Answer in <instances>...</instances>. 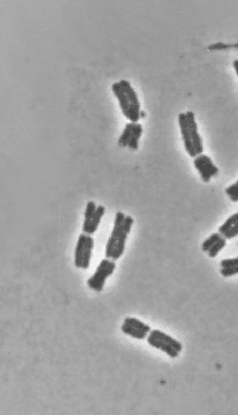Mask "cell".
I'll list each match as a JSON object with an SVG mask.
<instances>
[{"label": "cell", "instance_id": "cell-17", "mask_svg": "<svg viewBox=\"0 0 238 415\" xmlns=\"http://www.w3.org/2000/svg\"><path fill=\"white\" fill-rule=\"evenodd\" d=\"M223 237L219 233H212L207 239H205L202 243V250L204 253H208V251L213 247V245Z\"/></svg>", "mask_w": 238, "mask_h": 415}, {"label": "cell", "instance_id": "cell-1", "mask_svg": "<svg viewBox=\"0 0 238 415\" xmlns=\"http://www.w3.org/2000/svg\"><path fill=\"white\" fill-rule=\"evenodd\" d=\"M147 342L152 348L163 352L171 359L178 358L184 348L181 342L159 329H152L147 337Z\"/></svg>", "mask_w": 238, "mask_h": 415}, {"label": "cell", "instance_id": "cell-12", "mask_svg": "<svg viewBox=\"0 0 238 415\" xmlns=\"http://www.w3.org/2000/svg\"><path fill=\"white\" fill-rule=\"evenodd\" d=\"M119 83L124 89L131 109L138 112V113H141L140 112V104H139V99H138L137 94H136V91L133 89V87L131 86L129 81H126V80H121Z\"/></svg>", "mask_w": 238, "mask_h": 415}, {"label": "cell", "instance_id": "cell-16", "mask_svg": "<svg viewBox=\"0 0 238 415\" xmlns=\"http://www.w3.org/2000/svg\"><path fill=\"white\" fill-rule=\"evenodd\" d=\"M135 123H129L124 128V131L122 133L121 136L119 138L118 145L121 147H126L129 145L131 135L133 133V126Z\"/></svg>", "mask_w": 238, "mask_h": 415}, {"label": "cell", "instance_id": "cell-14", "mask_svg": "<svg viewBox=\"0 0 238 415\" xmlns=\"http://www.w3.org/2000/svg\"><path fill=\"white\" fill-rule=\"evenodd\" d=\"M105 214V207L102 205H99L97 207L95 214H94V218L92 219V223L90 225L89 230H88L87 234L92 235L97 232V229L99 227L100 223H101V219Z\"/></svg>", "mask_w": 238, "mask_h": 415}, {"label": "cell", "instance_id": "cell-3", "mask_svg": "<svg viewBox=\"0 0 238 415\" xmlns=\"http://www.w3.org/2000/svg\"><path fill=\"white\" fill-rule=\"evenodd\" d=\"M116 268L117 265L115 263V261L106 258L101 260V262L96 268L95 272L87 281L88 288L95 292L102 291L106 281L113 275Z\"/></svg>", "mask_w": 238, "mask_h": 415}, {"label": "cell", "instance_id": "cell-19", "mask_svg": "<svg viewBox=\"0 0 238 415\" xmlns=\"http://www.w3.org/2000/svg\"><path fill=\"white\" fill-rule=\"evenodd\" d=\"M226 195L229 197V200H231L233 203H237L238 202V181H236L234 184L229 185V187L225 190Z\"/></svg>", "mask_w": 238, "mask_h": 415}, {"label": "cell", "instance_id": "cell-10", "mask_svg": "<svg viewBox=\"0 0 238 415\" xmlns=\"http://www.w3.org/2000/svg\"><path fill=\"white\" fill-rule=\"evenodd\" d=\"M186 117H187L189 130H190L191 139H192L193 145H194V149H195L197 155L198 156V155L203 154L204 149H203L202 136L199 132H198V124L196 122L195 115H194V112L187 111L186 113Z\"/></svg>", "mask_w": 238, "mask_h": 415}, {"label": "cell", "instance_id": "cell-6", "mask_svg": "<svg viewBox=\"0 0 238 415\" xmlns=\"http://www.w3.org/2000/svg\"><path fill=\"white\" fill-rule=\"evenodd\" d=\"M112 91H113V94L118 100L122 113H124V115L132 123L137 124V122L139 121V118H140V113H138V112L131 109L130 104H129V101H127V96H126L123 87L120 85V83H117H117L113 84V85H112Z\"/></svg>", "mask_w": 238, "mask_h": 415}, {"label": "cell", "instance_id": "cell-4", "mask_svg": "<svg viewBox=\"0 0 238 415\" xmlns=\"http://www.w3.org/2000/svg\"><path fill=\"white\" fill-rule=\"evenodd\" d=\"M121 331L124 334L133 339L143 340L147 339L152 329L149 324L136 317H127L122 324Z\"/></svg>", "mask_w": 238, "mask_h": 415}, {"label": "cell", "instance_id": "cell-22", "mask_svg": "<svg viewBox=\"0 0 238 415\" xmlns=\"http://www.w3.org/2000/svg\"><path fill=\"white\" fill-rule=\"evenodd\" d=\"M233 66L235 71H236V75H237L238 77V59H236V60L233 62Z\"/></svg>", "mask_w": 238, "mask_h": 415}, {"label": "cell", "instance_id": "cell-5", "mask_svg": "<svg viewBox=\"0 0 238 415\" xmlns=\"http://www.w3.org/2000/svg\"><path fill=\"white\" fill-rule=\"evenodd\" d=\"M194 165L204 183L210 182L212 178L217 177L220 172V170L214 165L213 160L204 154L198 155L194 158Z\"/></svg>", "mask_w": 238, "mask_h": 415}, {"label": "cell", "instance_id": "cell-11", "mask_svg": "<svg viewBox=\"0 0 238 415\" xmlns=\"http://www.w3.org/2000/svg\"><path fill=\"white\" fill-rule=\"evenodd\" d=\"M218 233L226 240H231L238 236V212L228 218L219 227Z\"/></svg>", "mask_w": 238, "mask_h": 415}, {"label": "cell", "instance_id": "cell-7", "mask_svg": "<svg viewBox=\"0 0 238 415\" xmlns=\"http://www.w3.org/2000/svg\"><path fill=\"white\" fill-rule=\"evenodd\" d=\"M126 216L124 215V213L118 212L116 213L115 215L114 223H113V230L111 231L109 238H108V242L106 244L105 247V258H109L111 259L113 256V252H114L116 245H117V240H118L119 236L121 233L122 228L124 225V219Z\"/></svg>", "mask_w": 238, "mask_h": 415}, {"label": "cell", "instance_id": "cell-20", "mask_svg": "<svg viewBox=\"0 0 238 415\" xmlns=\"http://www.w3.org/2000/svg\"><path fill=\"white\" fill-rule=\"evenodd\" d=\"M238 266V257L233 258H226L222 260L220 262L221 268H233Z\"/></svg>", "mask_w": 238, "mask_h": 415}, {"label": "cell", "instance_id": "cell-21", "mask_svg": "<svg viewBox=\"0 0 238 415\" xmlns=\"http://www.w3.org/2000/svg\"><path fill=\"white\" fill-rule=\"evenodd\" d=\"M220 274L224 278H229L238 274V266L233 267V268H221Z\"/></svg>", "mask_w": 238, "mask_h": 415}, {"label": "cell", "instance_id": "cell-18", "mask_svg": "<svg viewBox=\"0 0 238 415\" xmlns=\"http://www.w3.org/2000/svg\"><path fill=\"white\" fill-rule=\"evenodd\" d=\"M226 246V239L224 237L221 238L214 245L213 247L208 251V255L210 258H214L218 255L221 251L224 249L225 246Z\"/></svg>", "mask_w": 238, "mask_h": 415}, {"label": "cell", "instance_id": "cell-13", "mask_svg": "<svg viewBox=\"0 0 238 415\" xmlns=\"http://www.w3.org/2000/svg\"><path fill=\"white\" fill-rule=\"evenodd\" d=\"M97 207L94 201H89L87 203L85 211V219H84L83 226H82V231L85 234L88 233V230H89L90 225L92 223V219L95 214Z\"/></svg>", "mask_w": 238, "mask_h": 415}, {"label": "cell", "instance_id": "cell-2", "mask_svg": "<svg viewBox=\"0 0 238 415\" xmlns=\"http://www.w3.org/2000/svg\"><path fill=\"white\" fill-rule=\"evenodd\" d=\"M94 239L92 235L81 233L77 242L75 251V265L84 270L88 269L91 265Z\"/></svg>", "mask_w": 238, "mask_h": 415}, {"label": "cell", "instance_id": "cell-9", "mask_svg": "<svg viewBox=\"0 0 238 415\" xmlns=\"http://www.w3.org/2000/svg\"><path fill=\"white\" fill-rule=\"evenodd\" d=\"M178 120L186 152L188 153L189 156H191V157L195 158L198 155H197V152H196L195 149H194L192 139H191V134H190V130H189L188 123H187L186 113H179V114H178Z\"/></svg>", "mask_w": 238, "mask_h": 415}, {"label": "cell", "instance_id": "cell-8", "mask_svg": "<svg viewBox=\"0 0 238 415\" xmlns=\"http://www.w3.org/2000/svg\"><path fill=\"white\" fill-rule=\"evenodd\" d=\"M133 223H134V219H133V217L126 216L123 228H122L121 233L119 236L116 248H115L114 252H113V256H112L111 260H113V261L116 262L117 260L120 259L125 252L126 242H127L129 233L132 230Z\"/></svg>", "mask_w": 238, "mask_h": 415}, {"label": "cell", "instance_id": "cell-15", "mask_svg": "<svg viewBox=\"0 0 238 415\" xmlns=\"http://www.w3.org/2000/svg\"><path fill=\"white\" fill-rule=\"evenodd\" d=\"M142 134H143V127L141 124H135L133 126V133L131 135L129 145H127L129 149L132 150H138L139 139L141 137Z\"/></svg>", "mask_w": 238, "mask_h": 415}]
</instances>
